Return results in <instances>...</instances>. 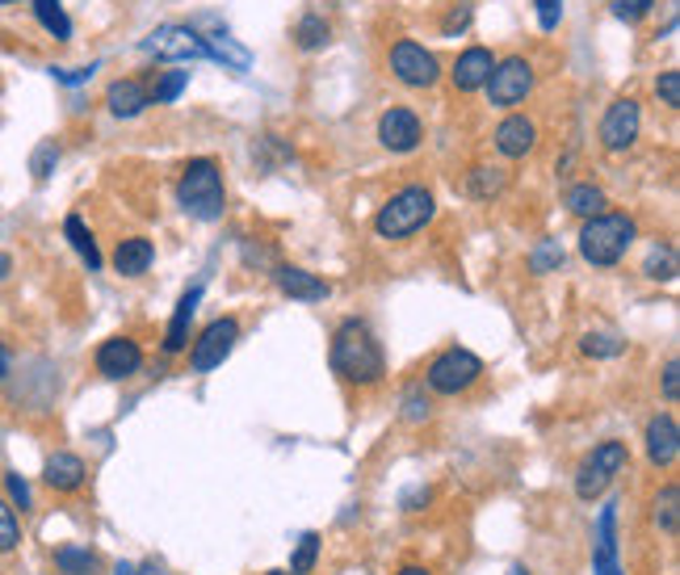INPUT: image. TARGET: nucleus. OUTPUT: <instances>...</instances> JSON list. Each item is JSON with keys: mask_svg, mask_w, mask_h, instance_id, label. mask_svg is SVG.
Instances as JSON below:
<instances>
[{"mask_svg": "<svg viewBox=\"0 0 680 575\" xmlns=\"http://www.w3.org/2000/svg\"><path fill=\"white\" fill-rule=\"evenodd\" d=\"M395 575H433L428 567H421V563H408V567H399Z\"/></svg>", "mask_w": 680, "mask_h": 575, "instance_id": "48", "label": "nucleus"}, {"mask_svg": "<svg viewBox=\"0 0 680 575\" xmlns=\"http://www.w3.org/2000/svg\"><path fill=\"white\" fill-rule=\"evenodd\" d=\"M563 202H567V210H572V215H580V219L605 215V206H610L605 190H601V186H592V181H583V186H572Z\"/></svg>", "mask_w": 680, "mask_h": 575, "instance_id": "28", "label": "nucleus"}, {"mask_svg": "<svg viewBox=\"0 0 680 575\" xmlns=\"http://www.w3.org/2000/svg\"><path fill=\"white\" fill-rule=\"evenodd\" d=\"M651 9H655V0H617L614 4V17L617 22H626V26H634V22H643Z\"/></svg>", "mask_w": 680, "mask_h": 575, "instance_id": "41", "label": "nucleus"}, {"mask_svg": "<svg viewBox=\"0 0 680 575\" xmlns=\"http://www.w3.org/2000/svg\"><path fill=\"white\" fill-rule=\"evenodd\" d=\"M639 130H643V105L634 97H617L614 105L605 110V118H601V148L614 152V156L617 152H630Z\"/></svg>", "mask_w": 680, "mask_h": 575, "instance_id": "10", "label": "nucleus"}, {"mask_svg": "<svg viewBox=\"0 0 680 575\" xmlns=\"http://www.w3.org/2000/svg\"><path fill=\"white\" fill-rule=\"evenodd\" d=\"M328 38H332V26L320 13H303L298 17V26H294V47L298 51H320V47H328Z\"/></svg>", "mask_w": 680, "mask_h": 575, "instance_id": "30", "label": "nucleus"}, {"mask_svg": "<svg viewBox=\"0 0 680 575\" xmlns=\"http://www.w3.org/2000/svg\"><path fill=\"white\" fill-rule=\"evenodd\" d=\"M639 240V223L621 210H605L592 215L580 227V256L596 269H614L621 256L630 253V244Z\"/></svg>", "mask_w": 680, "mask_h": 575, "instance_id": "3", "label": "nucleus"}, {"mask_svg": "<svg viewBox=\"0 0 680 575\" xmlns=\"http://www.w3.org/2000/svg\"><path fill=\"white\" fill-rule=\"evenodd\" d=\"M4 496H9V504H13V512L22 509V512H30L34 509V491H30V483L22 480L17 471H4Z\"/></svg>", "mask_w": 680, "mask_h": 575, "instance_id": "39", "label": "nucleus"}, {"mask_svg": "<svg viewBox=\"0 0 680 575\" xmlns=\"http://www.w3.org/2000/svg\"><path fill=\"white\" fill-rule=\"evenodd\" d=\"M626 467H630L626 442H601V446L592 449L580 467H576V496H580L583 504L601 500V496L610 491V483H614Z\"/></svg>", "mask_w": 680, "mask_h": 575, "instance_id": "5", "label": "nucleus"}, {"mask_svg": "<svg viewBox=\"0 0 680 575\" xmlns=\"http://www.w3.org/2000/svg\"><path fill=\"white\" fill-rule=\"evenodd\" d=\"M437 215V197L424 186H403L399 193H390L387 206L374 215V235L379 240H408L433 223Z\"/></svg>", "mask_w": 680, "mask_h": 575, "instance_id": "4", "label": "nucleus"}, {"mask_svg": "<svg viewBox=\"0 0 680 575\" xmlns=\"http://www.w3.org/2000/svg\"><path fill=\"white\" fill-rule=\"evenodd\" d=\"M647 273L651 282H672L677 278V253L672 248H655V253L647 256Z\"/></svg>", "mask_w": 680, "mask_h": 575, "instance_id": "37", "label": "nucleus"}, {"mask_svg": "<svg viewBox=\"0 0 680 575\" xmlns=\"http://www.w3.org/2000/svg\"><path fill=\"white\" fill-rule=\"evenodd\" d=\"M664 399H668V404H677L680 399V361L677 357H668V366H664Z\"/></svg>", "mask_w": 680, "mask_h": 575, "instance_id": "44", "label": "nucleus"}, {"mask_svg": "<svg viewBox=\"0 0 680 575\" xmlns=\"http://www.w3.org/2000/svg\"><path fill=\"white\" fill-rule=\"evenodd\" d=\"M563 265V248H559V240H542L534 253H529V269L534 273H554Z\"/></svg>", "mask_w": 680, "mask_h": 575, "instance_id": "38", "label": "nucleus"}, {"mask_svg": "<svg viewBox=\"0 0 680 575\" xmlns=\"http://www.w3.org/2000/svg\"><path fill=\"white\" fill-rule=\"evenodd\" d=\"M152 260H156V244L147 235H127L114 248V273L118 278H143L152 269Z\"/></svg>", "mask_w": 680, "mask_h": 575, "instance_id": "22", "label": "nucleus"}, {"mask_svg": "<svg viewBox=\"0 0 680 575\" xmlns=\"http://www.w3.org/2000/svg\"><path fill=\"white\" fill-rule=\"evenodd\" d=\"M509 186V177H504V168H491V164H475L471 173H466V190L471 197H479V202H491V197H500Z\"/></svg>", "mask_w": 680, "mask_h": 575, "instance_id": "27", "label": "nucleus"}, {"mask_svg": "<svg viewBox=\"0 0 680 575\" xmlns=\"http://www.w3.org/2000/svg\"><path fill=\"white\" fill-rule=\"evenodd\" d=\"M235 341H240V320H235V316L210 320L197 332L194 345H190V370H194V374L219 370L227 357H231V349H235Z\"/></svg>", "mask_w": 680, "mask_h": 575, "instance_id": "8", "label": "nucleus"}, {"mask_svg": "<svg viewBox=\"0 0 680 575\" xmlns=\"http://www.w3.org/2000/svg\"><path fill=\"white\" fill-rule=\"evenodd\" d=\"M433 416V404H428V395H424V383H412L403 391V420L408 424H424Z\"/></svg>", "mask_w": 680, "mask_h": 575, "instance_id": "34", "label": "nucleus"}, {"mask_svg": "<svg viewBox=\"0 0 680 575\" xmlns=\"http://www.w3.org/2000/svg\"><path fill=\"white\" fill-rule=\"evenodd\" d=\"M563 22V0H538V26L551 34Z\"/></svg>", "mask_w": 680, "mask_h": 575, "instance_id": "43", "label": "nucleus"}, {"mask_svg": "<svg viewBox=\"0 0 680 575\" xmlns=\"http://www.w3.org/2000/svg\"><path fill=\"white\" fill-rule=\"evenodd\" d=\"M197 303H202V282L181 294V303H177V311H172V320H168V332H164V353H168V357L190 349V323H194Z\"/></svg>", "mask_w": 680, "mask_h": 575, "instance_id": "20", "label": "nucleus"}, {"mask_svg": "<svg viewBox=\"0 0 680 575\" xmlns=\"http://www.w3.org/2000/svg\"><path fill=\"white\" fill-rule=\"evenodd\" d=\"M202 47H206V55H210V60H219V64L231 67V72H248V67H253V51H248V47H240L235 38H227V34H210V38H202Z\"/></svg>", "mask_w": 680, "mask_h": 575, "instance_id": "25", "label": "nucleus"}, {"mask_svg": "<svg viewBox=\"0 0 680 575\" xmlns=\"http://www.w3.org/2000/svg\"><path fill=\"white\" fill-rule=\"evenodd\" d=\"M55 164H60V143L55 139H47V143H38L30 156V173L38 181H47L51 173H55Z\"/></svg>", "mask_w": 680, "mask_h": 575, "instance_id": "36", "label": "nucleus"}, {"mask_svg": "<svg viewBox=\"0 0 680 575\" xmlns=\"http://www.w3.org/2000/svg\"><path fill=\"white\" fill-rule=\"evenodd\" d=\"M379 143L395 152V156H408V152H416L424 143V123L416 110H408V105H390L383 110V118H379Z\"/></svg>", "mask_w": 680, "mask_h": 575, "instance_id": "11", "label": "nucleus"}, {"mask_svg": "<svg viewBox=\"0 0 680 575\" xmlns=\"http://www.w3.org/2000/svg\"><path fill=\"white\" fill-rule=\"evenodd\" d=\"M273 282L278 290L286 294V298H298V303H324L332 286H328L320 273H311V269H303V265H278L273 269Z\"/></svg>", "mask_w": 680, "mask_h": 575, "instance_id": "17", "label": "nucleus"}, {"mask_svg": "<svg viewBox=\"0 0 680 575\" xmlns=\"http://www.w3.org/2000/svg\"><path fill=\"white\" fill-rule=\"evenodd\" d=\"M655 97H659L668 110H680V72L677 67H668V72L655 76Z\"/></svg>", "mask_w": 680, "mask_h": 575, "instance_id": "40", "label": "nucleus"}, {"mask_svg": "<svg viewBox=\"0 0 680 575\" xmlns=\"http://www.w3.org/2000/svg\"><path fill=\"white\" fill-rule=\"evenodd\" d=\"M479 379H484V361L471 349H458V345L437 353L428 361V370H424V383H428V391H437V395H466Z\"/></svg>", "mask_w": 680, "mask_h": 575, "instance_id": "6", "label": "nucleus"}, {"mask_svg": "<svg viewBox=\"0 0 680 575\" xmlns=\"http://www.w3.org/2000/svg\"><path fill=\"white\" fill-rule=\"evenodd\" d=\"M143 51H152L156 60H168V64H185V60H202L206 55L202 38L190 26H161V30H152L143 38Z\"/></svg>", "mask_w": 680, "mask_h": 575, "instance_id": "13", "label": "nucleus"}, {"mask_svg": "<svg viewBox=\"0 0 680 575\" xmlns=\"http://www.w3.org/2000/svg\"><path fill=\"white\" fill-rule=\"evenodd\" d=\"M509 575H534V572H529V567H521V563H517V567H513Z\"/></svg>", "mask_w": 680, "mask_h": 575, "instance_id": "50", "label": "nucleus"}, {"mask_svg": "<svg viewBox=\"0 0 680 575\" xmlns=\"http://www.w3.org/2000/svg\"><path fill=\"white\" fill-rule=\"evenodd\" d=\"M390 76H395L399 85H408V89H433V85L441 80V64H437L433 51H424L421 42L399 38V42L390 47Z\"/></svg>", "mask_w": 680, "mask_h": 575, "instance_id": "9", "label": "nucleus"}, {"mask_svg": "<svg viewBox=\"0 0 680 575\" xmlns=\"http://www.w3.org/2000/svg\"><path fill=\"white\" fill-rule=\"evenodd\" d=\"M651 521H655V529L664 534V538H677L680 534V483H664L659 491H655V500H651Z\"/></svg>", "mask_w": 680, "mask_h": 575, "instance_id": "23", "label": "nucleus"}, {"mask_svg": "<svg viewBox=\"0 0 680 575\" xmlns=\"http://www.w3.org/2000/svg\"><path fill=\"white\" fill-rule=\"evenodd\" d=\"M484 89H487V101H491L496 110H517L521 101L534 93V64H529L525 55L496 60Z\"/></svg>", "mask_w": 680, "mask_h": 575, "instance_id": "7", "label": "nucleus"}, {"mask_svg": "<svg viewBox=\"0 0 680 575\" xmlns=\"http://www.w3.org/2000/svg\"><path fill=\"white\" fill-rule=\"evenodd\" d=\"M592 572L596 575H626L617 563V504L601 509L596 521V546H592Z\"/></svg>", "mask_w": 680, "mask_h": 575, "instance_id": "19", "label": "nucleus"}, {"mask_svg": "<svg viewBox=\"0 0 680 575\" xmlns=\"http://www.w3.org/2000/svg\"><path fill=\"white\" fill-rule=\"evenodd\" d=\"M4 379H9V353L0 349V383H4Z\"/></svg>", "mask_w": 680, "mask_h": 575, "instance_id": "49", "label": "nucleus"}, {"mask_svg": "<svg viewBox=\"0 0 680 575\" xmlns=\"http://www.w3.org/2000/svg\"><path fill=\"white\" fill-rule=\"evenodd\" d=\"M17 546H22V521H17L13 504L0 496V554H13Z\"/></svg>", "mask_w": 680, "mask_h": 575, "instance_id": "32", "label": "nucleus"}, {"mask_svg": "<svg viewBox=\"0 0 680 575\" xmlns=\"http://www.w3.org/2000/svg\"><path fill=\"white\" fill-rule=\"evenodd\" d=\"M643 446H647L651 467H659V471L677 467V458H680V424H677V416H672V412L651 416L647 433H643Z\"/></svg>", "mask_w": 680, "mask_h": 575, "instance_id": "15", "label": "nucleus"}, {"mask_svg": "<svg viewBox=\"0 0 680 575\" xmlns=\"http://www.w3.org/2000/svg\"><path fill=\"white\" fill-rule=\"evenodd\" d=\"M9 273H13V256H9V253H0V282H4Z\"/></svg>", "mask_w": 680, "mask_h": 575, "instance_id": "47", "label": "nucleus"}, {"mask_svg": "<svg viewBox=\"0 0 680 575\" xmlns=\"http://www.w3.org/2000/svg\"><path fill=\"white\" fill-rule=\"evenodd\" d=\"M428 500H433V491H428V487H416V491L403 496V512H421V504H428Z\"/></svg>", "mask_w": 680, "mask_h": 575, "instance_id": "46", "label": "nucleus"}, {"mask_svg": "<svg viewBox=\"0 0 680 575\" xmlns=\"http://www.w3.org/2000/svg\"><path fill=\"white\" fill-rule=\"evenodd\" d=\"M93 72H98V64H89V67H51V76H55L60 85H85Z\"/></svg>", "mask_w": 680, "mask_h": 575, "instance_id": "45", "label": "nucleus"}, {"mask_svg": "<svg viewBox=\"0 0 680 575\" xmlns=\"http://www.w3.org/2000/svg\"><path fill=\"white\" fill-rule=\"evenodd\" d=\"M471 26V0H458L450 13H446V22H441V30L446 34H462Z\"/></svg>", "mask_w": 680, "mask_h": 575, "instance_id": "42", "label": "nucleus"}, {"mask_svg": "<svg viewBox=\"0 0 680 575\" xmlns=\"http://www.w3.org/2000/svg\"><path fill=\"white\" fill-rule=\"evenodd\" d=\"M496 152L504 161H525L534 148H538V123L529 114H509L500 127H496Z\"/></svg>", "mask_w": 680, "mask_h": 575, "instance_id": "16", "label": "nucleus"}, {"mask_svg": "<svg viewBox=\"0 0 680 575\" xmlns=\"http://www.w3.org/2000/svg\"><path fill=\"white\" fill-rule=\"evenodd\" d=\"M64 235H67V244L76 248V256H80V260H85V265L98 273V269H101V248H98L93 231L85 227V219H80V215H67V219H64Z\"/></svg>", "mask_w": 680, "mask_h": 575, "instance_id": "26", "label": "nucleus"}, {"mask_svg": "<svg viewBox=\"0 0 680 575\" xmlns=\"http://www.w3.org/2000/svg\"><path fill=\"white\" fill-rule=\"evenodd\" d=\"M320 534H303L298 538V546H294L291 554V575H307L311 567H316V559H320Z\"/></svg>", "mask_w": 680, "mask_h": 575, "instance_id": "33", "label": "nucleus"}, {"mask_svg": "<svg viewBox=\"0 0 680 575\" xmlns=\"http://www.w3.org/2000/svg\"><path fill=\"white\" fill-rule=\"evenodd\" d=\"M51 563H55L60 575H101L98 550H89V546H80V542L55 546V550H51Z\"/></svg>", "mask_w": 680, "mask_h": 575, "instance_id": "24", "label": "nucleus"}, {"mask_svg": "<svg viewBox=\"0 0 680 575\" xmlns=\"http://www.w3.org/2000/svg\"><path fill=\"white\" fill-rule=\"evenodd\" d=\"M580 349L588 357H617L626 345H621V336H614V332H583Z\"/></svg>", "mask_w": 680, "mask_h": 575, "instance_id": "35", "label": "nucleus"}, {"mask_svg": "<svg viewBox=\"0 0 680 575\" xmlns=\"http://www.w3.org/2000/svg\"><path fill=\"white\" fill-rule=\"evenodd\" d=\"M328 361L349 386H374L383 383V374H387V357H383L379 336L370 332V323L357 320V316L341 320V328L332 332Z\"/></svg>", "mask_w": 680, "mask_h": 575, "instance_id": "1", "label": "nucleus"}, {"mask_svg": "<svg viewBox=\"0 0 680 575\" xmlns=\"http://www.w3.org/2000/svg\"><path fill=\"white\" fill-rule=\"evenodd\" d=\"M177 202L181 210L197 219V223H219L227 210V190H223V168L210 156H197L181 168L177 177Z\"/></svg>", "mask_w": 680, "mask_h": 575, "instance_id": "2", "label": "nucleus"}, {"mask_svg": "<svg viewBox=\"0 0 680 575\" xmlns=\"http://www.w3.org/2000/svg\"><path fill=\"white\" fill-rule=\"evenodd\" d=\"M147 105H152L147 85H143V80H134V76H127V80H114V85L105 89V110H110L114 118H139Z\"/></svg>", "mask_w": 680, "mask_h": 575, "instance_id": "21", "label": "nucleus"}, {"mask_svg": "<svg viewBox=\"0 0 680 575\" xmlns=\"http://www.w3.org/2000/svg\"><path fill=\"white\" fill-rule=\"evenodd\" d=\"M34 17L55 42H72V17H67V9L60 0H34Z\"/></svg>", "mask_w": 680, "mask_h": 575, "instance_id": "29", "label": "nucleus"}, {"mask_svg": "<svg viewBox=\"0 0 680 575\" xmlns=\"http://www.w3.org/2000/svg\"><path fill=\"white\" fill-rule=\"evenodd\" d=\"M93 366H98L101 379L127 383V379H134V374L143 370V349H139V341H130V336H110V341H101L98 353H93Z\"/></svg>", "mask_w": 680, "mask_h": 575, "instance_id": "12", "label": "nucleus"}, {"mask_svg": "<svg viewBox=\"0 0 680 575\" xmlns=\"http://www.w3.org/2000/svg\"><path fill=\"white\" fill-rule=\"evenodd\" d=\"M491 67H496V55L487 51V47H466L458 60H453V89L458 93H479L487 85V76H491Z\"/></svg>", "mask_w": 680, "mask_h": 575, "instance_id": "18", "label": "nucleus"}, {"mask_svg": "<svg viewBox=\"0 0 680 575\" xmlns=\"http://www.w3.org/2000/svg\"><path fill=\"white\" fill-rule=\"evenodd\" d=\"M185 85H190V72H181V67H164V72H156V80H152L147 97H152V105H172L177 97L185 93Z\"/></svg>", "mask_w": 680, "mask_h": 575, "instance_id": "31", "label": "nucleus"}, {"mask_svg": "<svg viewBox=\"0 0 680 575\" xmlns=\"http://www.w3.org/2000/svg\"><path fill=\"white\" fill-rule=\"evenodd\" d=\"M269 575H291V572H269Z\"/></svg>", "mask_w": 680, "mask_h": 575, "instance_id": "52", "label": "nucleus"}, {"mask_svg": "<svg viewBox=\"0 0 680 575\" xmlns=\"http://www.w3.org/2000/svg\"><path fill=\"white\" fill-rule=\"evenodd\" d=\"M0 4H17V0H0Z\"/></svg>", "mask_w": 680, "mask_h": 575, "instance_id": "51", "label": "nucleus"}, {"mask_svg": "<svg viewBox=\"0 0 680 575\" xmlns=\"http://www.w3.org/2000/svg\"><path fill=\"white\" fill-rule=\"evenodd\" d=\"M42 483H47V491H55V496H76V491L89 483V467H85L80 453L55 449V453L42 462Z\"/></svg>", "mask_w": 680, "mask_h": 575, "instance_id": "14", "label": "nucleus"}]
</instances>
